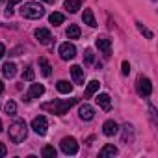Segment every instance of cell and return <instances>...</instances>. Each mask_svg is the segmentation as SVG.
Segmentation results:
<instances>
[{
	"label": "cell",
	"mask_w": 158,
	"mask_h": 158,
	"mask_svg": "<svg viewBox=\"0 0 158 158\" xmlns=\"http://www.w3.org/2000/svg\"><path fill=\"white\" fill-rule=\"evenodd\" d=\"M78 102V99H65V101H50V102H43L41 104V110L45 112H50L54 115H65L74 104Z\"/></svg>",
	"instance_id": "1"
},
{
	"label": "cell",
	"mask_w": 158,
	"mask_h": 158,
	"mask_svg": "<svg viewBox=\"0 0 158 158\" xmlns=\"http://www.w3.org/2000/svg\"><path fill=\"white\" fill-rule=\"evenodd\" d=\"M28 136V125L23 119H17L11 127H10V139L13 143H23Z\"/></svg>",
	"instance_id": "2"
},
{
	"label": "cell",
	"mask_w": 158,
	"mask_h": 158,
	"mask_svg": "<svg viewBox=\"0 0 158 158\" xmlns=\"http://www.w3.org/2000/svg\"><path fill=\"white\" fill-rule=\"evenodd\" d=\"M21 15H23L24 19L35 21V19H41V17L45 15V8H43L41 4H37V2H26V4L21 8Z\"/></svg>",
	"instance_id": "3"
},
{
	"label": "cell",
	"mask_w": 158,
	"mask_h": 158,
	"mask_svg": "<svg viewBox=\"0 0 158 158\" xmlns=\"http://www.w3.org/2000/svg\"><path fill=\"white\" fill-rule=\"evenodd\" d=\"M136 91H138V95L139 97H149L151 93H152V84H151V80L147 76H138V80H136Z\"/></svg>",
	"instance_id": "4"
},
{
	"label": "cell",
	"mask_w": 158,
	"mask_h": 158,
	"mask_svg": "<svg viewBox=\"0 0 158 158\" xmlns=\"http://www.w3.org/2000/svg\"><path fill=\"white\" fill-rule=\"evenodd\" d=\"M58 52H60V58L65 60V61H69V60H73V58L76 56V48H74V45L69 43V41H67V43H61Z\"/></svg>",
	"instance_id": "5"
},
{
	"label": "cell",
	"mask_w": 158,
	"mask_h": 158,
	"mask_svg": "<svg viewBox=\"0 0 158 158\" xmlns=\"http://www.w3.org/2000/svg\"><path fill=\"white\" fill-rule=\"evenodd\" d=\"M32 128H34L35 134L45 136V134H47V128H48V121H47V117H43V115L34 117V121H32Z\"/></svg>",
	"instance_id": "6"
},
{
	"label": "cell",
	"mask_w": 158,
	"mask_h": 158,
	"mask_svg": "<svg viewBox=\"0 0 158 158\" xmlns=\"http://www.w3.org/2000/svg\"><path fill=\"white\" fill-rule=\"evenodd\" d=\"M60 147H61V151L65 154H76L78 152V143H76L74 138H63L61 143H60Z\"/></svg>",
	"instance_id": "7"
},
{
	"label": "cell",
	"mask_w": 158,
	"mask_h": 158,
	"mask_svg": "<svg viewBox=\"0 0 158 158\" xmlns=\"http://www.w3.org/2000/svg\"><path fill=\"white\" fill-rule=\"evenodd\" d=\"M43 93H45V86H43V84H32V86H30V89H28V93H26V97H24V101L39 99Z\"/></svg>",
	"instance_id": "8"
},
{
	"label": "cell",
	"mask_w": 158,
	"mask_h": 158,
	"mask_svg": "<svg viewBox=\"0 0 158 158\" xmlns=\"http://www.w3.org/2000/svg\"><path fill=\"white\" fill-rule=\"evenodd\" d=\"M71 76H73L74 84H78V86H84L86 76H84V69H82L80 65H73V67H71Z\"/></svg>",
	"instance_id": "9"
},
{
	"label": "cell",
	"mask_w": 158,
	"mask_h": 158,
	"mask_svg": "<svg viewBox=\"0 0 158 158\" xmlns=\"http://www.w3.org/2000/svg\"><path fill=\"white\" fill-rule=\"evenodd\" d=\"M97 48L101 52H104L106 56H110V52H112V41L106 35H101V37H97Z\"/></svg>",
	"instance_id": "10"
},
{
	"label": "cell",
	"mask_w": 158,
	"mask_h": 158,
	"mask_svg": "<svg viewBox=\"0 0 158 158\" xmlns=\"http://www.w3.org/2000/svg\"><path fill=\"white\" fill-rule=\"evenodd\" d=\"M78 115H80V119H84V121H91L95 117V110H93V106H89V104L84 102L80 106V110H78Z\"/></svg>",
	"instance_id": "11"
},
{
	"label": "cell",
	"mask_w": 158,
	"mask_h": 158,
	"mask_svg": "<svg viewBox=\"0 0 158 158\" xmlns=\"http://www.w3.org/2000/svg\"><path fill=\"white\" fill-rule=\"evenodd\" d=\"M34 35H35V39H37L41 45H48L50 39H52V35H50V32H48L47 28H37V30L34 32Z\"/></svg>",
	"instance_id": "12"
},
{
	"label": "cell",
	"mask_w": 158,
	"mask_h": 158,
	"mask_svg": "<svg viewBox=\"0 0 158 158\" xmlns=\"http://www.w3.org/2000/svg\"><path fill=\"white\" fill-rule=\"evenodd\" d=\"M102 132H104V136H115V134L119 132V125H117L115 121L108 119V121H104V125H102Z\"/></svg>",
	"instance_id": "13"
},
{
	"label": "cell",
	"mask_w": 158,
	"mask_h": 158,
	"mask_svg": "<svg viewBox=\"0 0 158 158\" xmlns=\"http://www.w3.org/2000/svg\"><path fill=\"white\" fill-rule=\"evenodd\" d=\"M95 101H97V104H99L104 112H108V110L112 108V101H110V95H108V93H99Z\"/></svg>",
	"instance_id": "14"
},
{
	"label": "cell",
	"mask_w": 158,
	"mask_h": 158,
	"mask_svg": "<svg viewBox=\"0 0 158 158\" xmlns=\"http://www.w3.org/2000/svg\"><path fill=\"white\" fill-rule=\"evenodd\" d=\"M63 8L69 11V13H76L78 10L82 8V0H65V4Z\"/></svg>",
	"instance_id": "15"
},
{
	"label": "cell",
	"mask_w": 158,
	"mask_h": 158,
	"mask_svg": "<svg viewBox=\"0 0 158 158\" xmlns=\"http://www.w3.org/2000/svg\"><path fill=\"white\" fill-rule=\"evenodd\" d=\"M2 74H4L6 78H13V76L17 74V65L11 63V61L4 63V65H2Z\"/></svg>",
	"instance_id": "16"
},
{
	"label": "cell",
	"mask_w": 158,
	"mask_h": 158,
	"mask_svg": "<svg viewBox=\"0 0 158 158\" xmlns=\"http://www.w3.org/2000/svg\"><path fill=\"white\" fill-rule=\"evenodd\" d=\"M82 21H84V24H88V26H91V28H95V26H97L95 15H93V11H91V10H84V13H82Z\"/></svg>",
	"instance_id": "17"
},
{
	"label": "cell",
	"mask_w": 158,
	"mask_h": 158,
	"mask_svg": "<svg viewBox=\"0 0 158 158\" xmlns=\"http://www.w3.org/2000/svg\"><path fill=\"white\" fill-rule=\"evenodd\" d=\"M134 141V128H132V125H125L123 127V143H132Z\"/></svg>",
	"instance_id": "18"
},
{
	"label": "cell",
	"mask_w": 158,
	"mask_h": 158,
	"mask_svg": "<svg viewBox=\"0 0 158 158\" xmlns=\"http://www.w3.org/2000/svg\"><path fill=\"white\" fill-rule=\"evenodd\" d=\"M39 69H41V74L43 76H50V73H52V67L47 61V58H39Z\"/></svg>",
	"instance_id": "19"
},
{
	"label": "cell",
	"mask_w": 158,
	"mask_h": 158,
	"mask_svg": "<svg viewBox=\"0 0 158 158\" xmlns=\"http://www.w3.org/2000/svg\"><path fill=\"white\" fill-rule=\"evenodd\" d=\"M99 88H101L99 80H91V82L88 84V88H86V99H89L91 95H95V93L99 91Z\"/></svg>",
	"instance_id": "20"
},
{
	"label": "cell",
	"mask_w": 158,
	"mask_h": 158,
	"mask_svg": "<svg viewBox=\"0 0 158 158\" xmlns=\"http://www.w3.org/2000/svg\"><path fill=\"white\" fill-rule=\"evenodd\" d=\"M99 154H101V158L115 156V154H117V147H114V145H110V143H108V145H104V147L101 149V152H99Z\"/></svg>",
	"instance_id": "21"
},
{
	"label": "cell",
	"mask_w": 158,
	"mask_h": 158,
	"mask_svg": "<svg viewBox=\"0 0 158 158\" xmlns=\"http://www.w3.org/2000/svg\"><path fill=\"white\" fill-rule=\"evenodd\" d=\"M56 88H58V91H60V93H65V95H69V93L73 91V86H71L67 80H58Z\"/></svg>",
	"instance_id": "22"
},
{
	"label": "cell",
	"mask_w": 158,
	"mask_h": 158,
	"mask_svg": "<svg viewBox=\"0 0 158 158\" xmlns=\"http://www.w3.org/2000/svg\"><path fill=\"white\" fill-rule=\"evenodd\" d=\"M65 35H67L69 39H78V37H80V28H78L76 24H69V28H67Z\"/></svg>",
	"instance_id": "23"
},
{
	"label": "cell",
	"mask_w": 158,
	"mask_h": 158,
	"mask_svg": "<svg viewBox=\"0 0 158 158\" xmlns=\"http://www.w3.org/2000/svg\"><path fill=\"white\" fill-rule=\"evenodd\" d=\"M48 21H50V24L58 26V24H61V23L65 21V17H63V13H58V11H54V13H50Z\"/></svg>",
	"instance_id": "24"
},
{
	"label": "cell",
	"mask_w": 158,
	"mask_h": 158,
	"mask_svg": "<svg viewBox=\"0 0 158 158\" xmlns=\"http://www.w3.org/2000/svg\"><path fill=\"white\" fill-rule=\"evenodd\" d=\"M4 110H6L8 115H15V114H17V104H15L13 101H8L6 106H4Z\"/></svg>",
	"instance_id": "25"
},
{
	"label": "cell",
	"mask_w": 158,
	"mask_h": 158,
	"mask_svg": "<svg viewBox=\"0 0 158 158\" xmlns=\"http://www.w3.org/2000/svg\"><path fill=\"white\" fill-rule=\"evenodd\" d=\"M41 154H43L45 158H54V156H56V149H54L52 145H47V147H43Z\"/></svg>",
	"instance_id": "26"
},
{
	"label": "cell",
	"mask_w": 158,
	"mask_h": 158,
	"mask_svg": "<svg viewBox=\"0 0 158 158\" xmlns=\"http://www.w3.org/2000/svg\"><path fill=\"white\" fill-rule=\"evenodd\" d=\"M34 76H35L34 69H32V67H26V69H24V73H23V80H28V82H32V80H34Z\"/></svg>",
	"instance_id": "27"
},
{
	"label": "cell",
	"mask_w": 158,
	"mask_h": 158,
	"mask_svg": "<svg viewBox=\"0 0 158 158\" xmlns=\"http://www.w3.org/2000/svg\"><path fill=\"white\" fill-rule=\"evenodd\" d=\"M136 24H138V28H139V32H141V34H143V35H145L147 39H152V32H151V30H147V28H145V26H143L141 23H136Z\"/></svg>",
	"instance_id": "28"
},
{
	"label": "cell",
	"mask_w": 158,
	"mask_h": 158,
	"mask_svg": "<svg viewBox=\"0 0 158 158\" xmlns=\"http://www.w3.org/2000/svg\"><path fill=\"white\" fill-rule=\"evenodd\" d=\"M93 58H95V56H93V50H91V48H86V52H84V61L89 65V63H93Z\"/></svg>",
	"instance_id": "29"
},
{
	"label": "cell",
	"mask_w": 158,
	"mask_h": 158,
	"mask_svg": "<svg viewBox=\"0 0 158 158\" xmlns=\"http://www.w3.org/2000/svg\"><path fill=\"white\" fill-rule=\"evenodd\" d=\"M121 69H123V74H128V73H130V63H128V61H123Z\"/></svg>",
	"instance_id": "30"
},
{
	"label": "cell",
	"mask_w": 158,
	"mask_h": 158,
	"mask_svg": "<svg viewBox=\"0 0 158 158\" xmlns=\"http://www.w3.org/2000/svg\"><path fill=\"white\" fill-rule=\"evenodd\" d=\"M6 152H8L6 145H4V143H0V156H6Z\"/></svg>",
	"instance_id": "31"
},
{
	"label": "cell",
	"mask_w": 158,
	"mask_h": 158,
	"mask_svg": "<svg viewBox=\"0 0 158 158\" xmlns=\"http://www.w3.org/2000/svg\"><path fill=\"white\" fill-rule=\"evenodd\" d=\"M4 13H6V17H11V15H13V8H11V4L6 8V11H4Z\"/></svg>",
	"instance_id": "32"
},
{
	"label": "cell",
	"mask_w": 158,
	"mask_h": 158,
	"mask_svg": "<svg viewBox=\"0 0 158 158\" xmlns=\"http://www.w3.org/2000/svg\"><path fill=\"white\" fill-rule=\"evenodd\" d=\"M4 54H6V47H4L2 43H0V60L4 58Z\"/></svg>",
	"instance_id": "33"
},
{
	"label": "cell",
	"mask_w": 158,
	"mask_h": 158,
	"mask_svg": "<svg viewBox=\"0 0 158 158\" xmlns=\"http://www.w3.org/2000/svg\"><path fill=\"white\" fill-rule=\"evenodd\" d=\"M4 91V84H2V80H0V93Z\"/></svg>",
	"instance_id": "34"
},
{
	"label": "cell",
	"mask_w": 158,
	"mask_h": 158,
	"mask_svg": "<svg viewBox=\"0 0 158 158\" xmlns=\"http://www.w3.org/2000/svg\"><path fill=\"white\" fill-rule=\"evenodd\" d=\"M17 2H21V0H10V4H17Z\"/></svg>",
	"instance_id": "35"
},
{
	"label": "cell",
	"mask_w": 158,
	"mask_h": 158,
	"mask_svg": "<svg viewBox=\"0 0 158 158\" xmlns=\"http://www.w3.org/2000/svg\"><path fill=\"white\" fill-rule=\"evenodd\" d=\"M2 130H4V128H2V121H0V132H2Z\"/></svg>",
	"instance_id": "36"
},
{
	"label": "cell",
	"mask_w": 158,
	"mask_h": 158,
	"mask_svg": "<svg viewBox=\"0 0 158 158\" xmlns=\"http://www.w3.org/2000/svg\"><path fill=\"white\" fill-rule=\"evenodd\" d=\"M45 2H54V0H45Z\"/></svg>",
	"instance_id": "37"
}]
</instances>
